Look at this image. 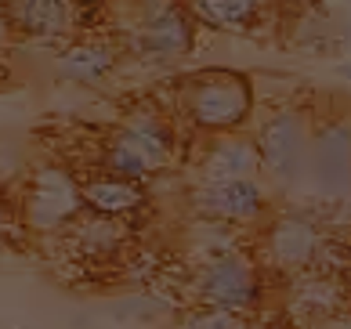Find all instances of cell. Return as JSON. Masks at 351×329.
Segmentation results:
<instances>
[{"instance_id":"obj_17","label":"cell","mask_w":351,"mask_h":329,"mask_svg":"<svg viewBox=\"0 0 351 329\" xmlns=\"http://www.w3.org/2000/svg\"><path fill=\"white\" fill-rule=\"evenodd\" d=\"M123 134H131L141 149L149 152V160L156 163V170H163L167 163H171V156L178 149V134H174V127L171 120L160 112V109H134V112H127V120H123Z\"/></svg>"},{"instance_id":"obj_23","label":"cell","mask_w":351,"mask_h":329,"mask_svg":"<svg viewBox=\"0 0 351 329\" xmlns=\"http://www.w3.org/2000/svg\"><path fill=\"white\" fill-rule=\"evenodd\" d=\"M337 76H341V80H348V84H351V62H341V65H337Z\"/></svg>"},{"instance_id":"obj_19","label":"cell","mask_w":351,"mask_h":329,"mask_svg":"<svg viewBox=\"0 0 351 329\" xmlns=\"http://www.w3.org/2000/svg\"><path fill=\"white\" fill-rule=\"evenodd\" d=\"M319 275H333V279H344L351 275V239L344 232H326V239L319 246V257H315V268Z\"/></svg>"},{"instance_id":"obj_13","label":"cell","mask_w":351,"mask_h":329,"mask_svg":"<svg viewBox=\"0 0 351 329\" xmlns=\"http://www.w3.org/2000/svg\"><path fill=\"white\" fill-rule=\"evenodd\" d=\"M11 29L29 40H66L73 29V4L69 0H8Z\"/></svg>"},{"instance_id":"obj_16","label":"cell","mask_w":351,"mask_h":329,"mask_svg":"<svg viewBox=\"0 0 351 329\" xmlns=\"http://www.w3.org/2000/svg\"><path fill=\"white\" fill-rule=\"evenodd\" d=\"M98 174L123 178V181H141V185H145V181L156 174V163L149 160V152L141 149L131 134L112 130L98 149Z\"/></svg>"},{"instance_id":"obj_9","label":"cell","mask_w":351,"mask_h":329,"mask_svg":"<svg viewBox=\"0 0 351 329\" xmlns=\"http://www.w3.org/2000/svg\"><path fill=\"white\" fill-rule=\"evenodd\" d=\"M265 174L261 170V152L250 134H217L206 141L199 156V181L203 185H225V181H246Z\"/></svg>"},{"instance_id":"obj_6","label":"cell","mask_w":351,"mask_h":329,"mask_svg":"<svg viewBox=\"0 0 351 329\" xmlns=\"http://www.w3.org/2000/svg\"><path fill=\"white\" fill-rule=\"evenodd\" d=\"M322 239H326V228L315 217H308L304 210H282L261 232V254L276 271L301 275L315 268Z\"/></svg>"},{"instance_id":"obj_11","label":"cell","mask_w":351,"mask_h":329,"mask_svg":"<svg viewBox=\"0 0 351 329\" xmlns=\"http://www.w3.org/2000/svg\"><path fill=\"white\" fill-rule=\"evenodd\" d=\"M73 254L84 260V265H109V260L127 254V243H131V232H127L123 221L116 217H101V214H84L66 228Z\"/></svg>"},{"instance_id":"obj_15","label":"cell","mask_w":351,"mask_h":329,"mask_svg":"<svg viewBox=\"0 0 351 329\" xmlns=\"http://www.w3.org/2000/svg\"><path fill=\"white\" fill-rule=\"evenodd\" d=\"M120 62V51H116L109 40H73L58 51L55 58V69L62 80H73V84H101L106 76L116 69Z\"/></svg>"},{"instance_id":"obj_2","label":"cell","mask_w":351,"mask_h":329,"mask_svg":"<svg viewBox=\"0 0 351 329\" xmlns=\"http://www.w3.org/2000/svg\"><path fill=\"white\" fill-rule=\"evenodd\" d=\"M311 134H315V123L304 105H282L257 127L254 141L261 152V170L279 192H297L304 185Z\"/></svg>"},{"instance_id":"obj_20","label":"cell","mask_w":351,"mask_h":329,"mask_svg":"<svg viewBox=\"0 0 351 329\" xmlns=\"http://www.w3.org/2000/svg\"><path fill=\"white\" fill-rule=\"evenodd\" d=\"M181 329H250V319L243 311H225V308H206L199 304L189 315Z\"/></svg>"},{"instance_id":"obj_1","label":"cell","mask_w":351,"mask_h":329,"mask_svg":"<svg viewBox=\"0 0 351 329\" xmlns=\"http://www.w3.org/2000/svg\"><path fill=\"white\" fill-rule=\"evenodd\" d=\"M178 109L199 134H239L254 116V84L236 69H199L181 80Z\"/></svg>"},{"instance_id":"obj_3","label":"cell","mask_w":351,"mask_h":329,"mask_svg":"<svg viewBox=\"0 0 351 329\" xmlns=\"http://www.w3.org/2000/svg\"><path fill=\"white\" fill-rule=\"evenodd\" d=\"M297 192H308L319 206H337L351 199V123L341 116L315 123L308 152V174Z\"/></svg>"},{"instance_id":"obj_14","label":"cell","mask_w":351,"mask_h":329,"mask_svg":"<svg viewBox=\"0 0 351 329\" xmlns=\"http://www.w3.org/2000/svg\"><path fill=\"white\" fill-rule=\"evenodd\" d=\"M185 8L214 33H254L265 22L271 0H185Z\"/></svg>"},{"instance_id":"obj_18","label":"cell","mask_w":351,"mask_h":329,"mask_svg":"<svg viewBox=\"0 0 351 329\" xmlns=\"http://www.w3.org/2000/svg\"><path fill=\"white\" fill-rule=\"evenodd\" d=\"M192 246L199 249L203 260L228 257V254H239V232H236V225H225V221L199 217L196 228H192ZM203 260H199V265H203Z\"/></svg>"},{"instance_id":"obj_12","label":"cell","mask_w":351,"mask_h":329,"mask_svg":"<svg viewBox=\"0 0 351 329\" xmlns=\"http://www.w3.org/2000/svg\"><path fill=\"white\" fill-rule=\"evenodd\" d=\"M84 188V210L87 214H101V217H116L127 221L131 214L149 210V192L141 181H123V178H109V174H90L80 181Z\"/></svg>"},{"instance_id":"obj_22","label":"cell","mask_w":351,"mask_h":329,"mask_svg":"<svg viewBox=\"0 0 351 329\" xmlns=\"http://www.w3.org/2000/svg\"><path fill=\"white\" fill-rule=\"evenodd\" d=\"M11 33H15V29H11V19H8V4H0V47L8 44Z\"/></svg>"},{"instance_id":"obj_8","label":"cell","mask_w":351,"mask_h":329,"mask_svg":"<svg viewBox=\"0 0 351 329\" xmlns=\"http://www.w3.org/2000/svg\"><path fill=\"white\" fill-rule=\"evenodd\" d=\"M192 210H196V217H210L243 228L268 214V192L257 178L225 181V185H199L192 192Z\"/></svg>"},{"instance_id":"obj_7","label":"cell","mask_w":351,"mask_h":329,"mask_svg":"<svg viewBox=\"0 0 351 329\" xmlns=\"http://www.w3.org/2000/svg\"><path fill=\"white\" fill-rule=\"evenodd\" d=\"M196 47V19L181 4L167 15L141 19L127 29V51L145 62H174Z\"/></svg>"},{"instance_id":"obj_4","label":"cell","mask_w":351,"mask_h":329,"mask_svg":"<svg viewBox=\"0 0 351 329\" xmlns=\"http://www.w3.org/2000/svg\"><path fill=\"white\" fill-rule=\"evenodd\" d=\"M84 214V188L69 167H36L22 195V221L33 232H66Z\"/></svg>"},{"instance_id":"obj_5","label":"cell","mask_w":351,"mask_h":329,"mask_svg":"<svg viewBox=\"0 0 351 329\" xmlns=\"http://www.w3.org/2000/svg\"><path fill=\"white\" fill-rule=\"evenodd\" d=\"M192 293L206 308H225V311H254L265 300L261 271L246 254H228L203 260L192 279Z\"/></svg>"},{"instance_id":"obj_10","label":"cell","mask_w":351,"mask_h":329,"mask_svg":"<svg viewBox=\"0 0 351 329\" xmlns=\"http://www.w3.org/2000/svg\"><path fill=\"white\" fill-rule=\"evenodd\" d=\"M286 308L297 322H326L337 319L348 308V282L333 279V275L319 271H301L290 275V289H286Z\"/></svg>"},{"instance_id":"obj_21","label":"cell","mask_w":351,"mask_h":329,"mask_svg":"<svg viewBox=\"0 0 351 329\" xmlns=\"http://www.w3.org/2000/svg\"><path fill=\"white\" fill-rule=\"evenodd\" d=\"M181 8V0H131V11H134V22L141 19H156V15H167V11Z\"/></svg>"}]
</instances>
